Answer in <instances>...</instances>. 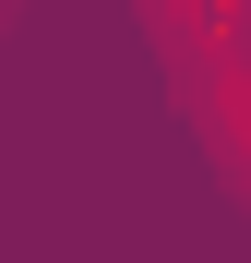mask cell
I'll list each match as a JSON object with an SVG mask.
<instances>
[{"label": "cell", "instance_id": "6da1fadb", "mask_svg": "<svg viewBox=\"0 0 251 263\" xmlns=\"http://www.w3.org/2000/svg\"><path fill=\"white\" fill-rule=\"evenodd\" d=\"M191 84H203V144H216V167L251 192V48L216 36V48L191 60Z\"/></svg>", "mask_w": 251, "mask_h": 263}]
</instances>
